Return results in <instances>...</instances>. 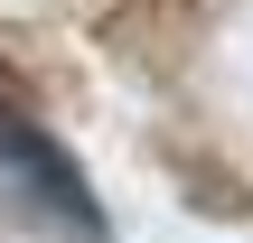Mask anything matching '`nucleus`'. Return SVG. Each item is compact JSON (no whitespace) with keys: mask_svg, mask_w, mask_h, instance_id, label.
I'll use <instances>...</instances> for the list:
<instances>
[{"mask_svg":"<svg viewBox=\"0 0 253 243\" xmlns=\"http://www.w3.org/2000/svg\"><path fill=\"white\" fill-rule=\"evenodd\" d=\"M0 169H28V178L47 187V206H56V215H66L75 234H103V215L84 206V187H75V169H66V159L47 150V131L28 122V94H19L9 75H0Z\"/></svg>","mask_w":253,"mask_h":243,"instance_id":"1","label":"nucleus"}]
</instances>
